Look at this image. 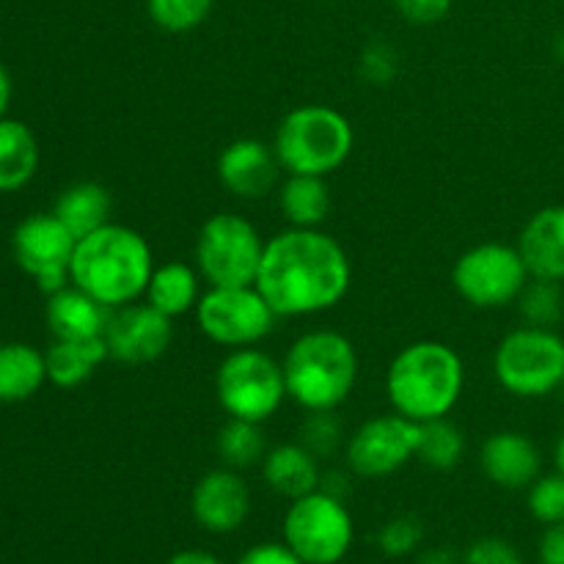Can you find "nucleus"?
<instances>
[{"label": "nucleus", "mask_w": 564, "mask_h": 564, "mask_svg": "<svg viewBox=\"0 0 564 564\" xmlns=\"http://www.w3.org/2000/svg\"><path fill=\"white\" fill-rule=\"evenodd\" d=\"M352 281L345 248L319 229H286L264 242L257 290L279 317H312L347 295Z\"/></svg>", "instance_id": "1"}, {"label": "nucleus", "mask_w": 564, "mask_h": 564, "mask_svg": "<svg viewBox=\"0 0 564 564\" xmlns=\"http://www.w3.org/2000/svg\"><path fill=\"white\" fill-rule=\"evenodd\" d=\"M152 270L154 257L143 235L130 226L108 224L77 240L69 279L102 306L119 308L147 292Z\"/></svg>", "instance_id": "2"}, {"label": "nucleus", "mask_w": 564, "mask_h": 564, "mask_svg": "<svg viewBox=\"0 0 564 564\" xmlns=\"http://www.w3.org/2000/svg\"><path fill=\"white\" fill-rule=\"evenodd\" d=\"M463 383V358L449 345L433 339L402 347L386 372L391 408L416 424L449 416L460 402Z\"/></svg>", "instance_id": "3"}, {"label": "nucleus", "mask_w": 564, "mask_h": 564, "mask_svg": "<svg viewBox=\"0 0 564 564\" xmlns=\"http://www.w3.org/2000/svg\"><path fill=\"white\" fill-rule=\"evenodd\" d=\"M286 397L303 411H336L358 380L356 347L336 330H308L284 356Z\"/></svg>", "instance_id": "4"}, {"label": "nucleus", "mask_w": 564, "mask_h": 564, "mask_svg": "<svg viewBox=\"0 0 564 564\" xmlns=\"http://www.w3.org/2000/svg\"><path fill=\"white\" fill-rule=\"evenodd\" d=\"M352 127L328 105H301L281 119L273 149L286 174L328 176L352 152Z\"/></svg>", "instance_id": "5"}, {"label": "nucleus", "mask_w": 564, "mask_h": 564, "mask_svg": "<svg viewBox=\"0 0 564 564\" xmlns=\"http://www.w3.org/2000/svg\"><path fill=\"white\" fill-rule=\"evenodd\" d=\"M494 375L501 389L521 400H540L560 391L564 380V339L554 328L510 330L494 352Z\"/></svg>", "instance_id": "6"}, {"label": "nucleus", "mask_w": 564, "mask_h": 564, "mask_svg": "<svg viewBox=\"0 0 564 564\" xmlns=\"http://www.w3.org/2000/svg\"><path fill=\"white\" fill-rule=\"evenodd\" d=\"M215 397L229 419L268 422L286 400L284 367L257 347H237L220 361Z\"/></svg>", "instance_id": "7"}, {"label": "nucleus", "mask_w": 564, "mask_h": 564, "mask_svg": "<svg viewBox=\"0 0 564 564\" xmlns=\"http://www.w3.org/2000/svg\"><path fill=\"white\" fill-rule=\"evenodd\" d=\"M264 240L246 218L218 213L204 220L196 237V270L209 286L257 284Z\"/></svg>", "instance_id": "8"}, {"label": "nucleus", "mask_w": 564, "mask_h": 564, "mask_svg": "<svg viewBox=\"0 0 564 564\" xmlns=\"http://www.w3.org/2000/svg\"><path fill=\"white\" fill-rule=\"evenodd\" d=\"M284 543L303 564H339L352 545V518L345 501L323 490L292 501L284 518Z\"/></svg>", "instance_id": "9"}, {"label": "nucleus", "mask_w": 564, "mask_h": 564, "mask_svg": "<svg viewBox=\"0 0 564 564\" xmlns=\"http://www.w3.org/2000/svg\"><path fill=\"white\" fill-rule=\"evenodd\" d=\"M529 268L518 246L482 242L468 248L452 268V284L457 295L474 308H501L518 301L529 284Z\"/></svg>", "instance_id": "10"}, {"label": "nucleus", "mask_w": 564, "mask_h": 564, "mask_svg": "<svg viewBox=\"0 0 564 564\" xmlns=\"http://www.w3.org/2000/svg\"><path fill=\"white\" fill-rule=\"evenodd\" d=\"M196 319L202 334L220 347H253L270 336L279 314L273 312L257 284L209 286L196 303Z\"/></svg>", "instance_id": "11"}, {"label": "nucleus", "mask_w": 564, "mask_h": 564, "mask_svg": "<svg viewBox=\"0 0 564 564\" xmlns=\"http://www.w3.org/2000/svg\"><path fill=\"white\" fill-rule=\"evenodd\" d=\"M77 237L66 229L55 213H36L20 220L11 235L14 262L36 281L44 295H55L72 284L69 264Z\"/></svg>", "instance_id": "12"}, {"label": "nucleus", "mask_w": 564, "mask_h": 564, "mask_svg": "<svg viewBox=\"0 0 564 564\" xmlns=\"http://www.w3.org/2000/svg\"><path fill=\"white\" fill-rule=\"evenodd\" d=\"M419 424L400 413L364 422L347 441V466L356 477L383 479L416 457Z\"/></svg>", "instance_id": "13"}, {"label": "nucleus", "mask_w": 564, "mask_h": 564, "mask_svg": "<svg viewBox=\"0 0 564 564\" xmlns=\"http://www.w3.org/2000/svg\"><path fill=\"white\" fill-rule=\"evenodd\" d=\"M174 339V319L149 303H127L110 308L105 325V345L113 361L127 367H143L163 356Z\"/></svg>", "instance_id": "14"}, {"label": "nucleus", "mask_w": 564, "mask_h": 564, "mask_svg": "<svg viewBox=\"0 0 564 564\" xmlns=\"http://www.w3.org/2000/svg\"><path fill=\"white\" fill-rule=\"evenodd\" d=\"M191 510L198 527L213 534H229L246 523L251 510L248 485L235 468H215L196 482L191 494Z\"/></svg>", "instance_id": "15"}, {"label": "nucleus", "mask_w": 564, "mask_h": 564, "mask_svg": "<svg viewBox=\"0 0 564 564\" xmlns=\"http://www.w3.org/2000/svg\"><path fill=\"white\" fill-rule=\"evenodd\" d=\"M220 185L237 198H262L279 185L281 163L275 158L273 143H262L257 138H237L218 154Z\"/></svg>", "instance_id": "16"}, {"label": "nucleus", "mask_w": 564, "mask_h": 564, "mask_svg": "<svg viewBox=\"0 0 564 564\" xmlns=\"http://www.w3.org/2000/svg\"><path fill=\"white\" fill-rule=\"evenodd\" d=\"M479 466H482L485 477L499 488L523 490L540 477L543 455L529 435L516 433V430H501L482 444Z\"/></svg>", "instance_id": "17"}, {"label": "nucleus", "mask_w": 564, "mask_h": 564, "mask_svg": "<svg viewBox=\"0 0 564 564\" xmlns=\"http://www.w3.org/2000/svg\"><path fill=\"white\" fill-rule=\"evenodd\" d=\"M518 251L532 279L564 281V204H554L529 218L518 237Z\"/></svg>", "instance_id": "18"}, {"label": "nucleus", "mask_w": 564, "mask_h": 564, "mask_svg": "<svg viewBox=\"0 0 564 564\" xmlns=\"http://www.w3.org/2000/svg\"><path fill=\"white\" fill-rule=\"evenodd\" d=\"M44 317L53 330V339H99V336H105L110 308L102 306L88 292H83L80 286L69 284L55 295H47Z\"/></svg>", "instance_id": "19"}, {"label": "nucleus", "mask_w": 564, "mask_h": 564, "mask_svg": "<svg viewBox=\"0 0 564 564\" xmlns=\"http://www.w3.org/2000/svg\"><path fill=\"white\" fill-rule=\"evenodd\" d=\"M317 455L303 444H281L262 460V477L273 494L295 501L319 488Z\"/></svg>", "instance_id": "20"}, {"label": "nucleus", "mask_w": 564, "mask_h": 564, "mask_svg": "<svg viewBox=\"0 0 564 564\" xmlns=\"http://www.w3.org/2000/svg\"><path fill=\"white\" fill-rule=\"evenodd\" d=\"M108 345L105 336L99 339H55L44 350V364H47V383L58 389H77L86 383L102 361H108Z\"/></svg>", "instance_id": "21"}, {"label": "nucleus", "mask_w": 564, "mask_h": 564, "mask_svg": "<svg viewBox=\"0 0 564 564\" xmlns=\"http://www.w3.org/2000/svg\"><path fill=\"white\" fill-rule=\"evenodd\" d=\"M39 141L20 119H0V193H17L36 176Z\"/></svg>", "instance_id": "22"}, {"label": "nucleus", "mask_w": 564, "mask_h": 564, "mask_svg": "<svg viewBox=\"0 0 564 564\" xmlns=\"http://www.w3.org/2000/svg\"><path fill=\"white\" fill-rule=\"evenodd\" d=\"M47 383L44 352L25 341L0 345V402H25Z\"/></svg>", "instance_id": "23"}, {"label": "nucleus", "mask_w": 564, "mask_h": 564, "mask_svg": "<svg viewBox=\"0 0 564 564\" xmlns=\"http://www.w3.org/2000/svg\"><path fill=\"white\" fill-rule=\"evenodd\" d=\"M110 209H113V198H110L108 187H102L99 182H75L61 191L53 213L80 240L110 224Z\"/></svg>", "instance_id": "24"}, {"label": "nucleus", "mask_w": 564, "mask_h": 564, "mask_svg": "<svg viewBox=\"0 0 564 564\" xmlns=\"http://www.w3.org/2000/svg\"><path fill=\"white\" fill-rule=\"evenodd\" d=\"M198 281H202V273L193 264L165 262L152 270V279H149L143 295H147L149 306H154L165 317L174 319L196 308L198 297H202Z\"/></svg>", "instance_id": "25"}, {"label": "nucleus", "mask_w": 564, "mask_h": 564, "mask_svg": "<svg viewBox=\"0 0 564 564\" xmlns=\"http://www.w3.org/2000/svg\"><path fill=\"white\" fill-rule=\"evenodd\" d=\"M279 207L295 229H317L330 213V191L325 176L286 174L279 187Z\"/></svg>", "instance_id": "26"}, {"label": "nucleus", "mask_w": 564, "mask_h": 564, "mask_svg": "<svg viewBox=\"0 0 564 564\" xmlns=\"http://www.w3.org/2000/svg\"><path fill=\"white\" fill-rule=\"evenodd\" d=\"M218 455L226 468H248L253 463L264 460L268 444H264L262 424L242 422V419H229L218 435Z\"/></svg>", "instance_id": "27"}, {"label": "nucleus", "mask_w": 564, "mask_h": 564, "mask_svg": "<svg viewBox=\"0 0 564 564\" xmlns=\"http://www.w3.org/2000/svg\"><path fill=\"white\" fill-rule=\"evenodd\" d=\"M416 457L427 468L449 471L463 457V433L446 416L419 424Z\"/></svg>", "instance_id": "28"}, {"label": "nucleus", "mask_w": 564, "mask_h": 564, "mask_svg": "<svg viewBox=\"0 0 564 564\" xmlns=\"http://www.w3.org/2000/svg\"><path fill=\"white\" fill-rule=\"evenodd\" d=\"M516 303L521 308L527 325H534V328H554L564 314V295L560 281L529 279V284L523 286Z\"/></svg>", "instance_id": "29"}, {"label": "nucleus", "mask_w": 564, "mask_h": 564, "mask_svg": "<svg viewBox=\"0 0 564 564\" xmlns=\"http://www.w3.org/2000/svg\"><path fill=\"white\" fill-rule=\"evenodd\" d=\"M213 6L215 0H147V14L160 31L187 33L207 20Z\"/></svg>", "instance_id": "30"}, {"label": "nucleus", "mask_w": 564, "mask_h": 564, "mask_svg": "<svg viewBox=\"0 0 564 564\" xmlns=\"http://www.w3.org/2000/svg\"><path fill=\"white\" fill-rule=\"evenodd\" d=\"M529 512L545 527L564 523V474H540L529 485Z\"/></svg>", "instance_id": "31"}, {"label": "nucleus", "mask_w": 564, "mask_h": 564, "mask_svg": "<svg viewBox=\"0 0 564 564\" xmlns=\"http://www.w3.org/2000/svg\"><path fill=\"white\" fill-rule=\"evenodd\" d=\"M422 543V523L411 516H400V518H391L378 534V545L386 556H400L413 554Z\"/></svg>", "instance_id": "32"}, {"label": "nucleus", "mask_w": 564, "mask_h": 564, "mask_svg": "<svg viewBox=\"0 0 564 564\" xmlns=\"http://www.w3.org/2000/svg\"><path fill=\"white\" fill-rule=\"evenodd\" d=\"M341 430L339 422H336L334 411H314L308 413L306 424H303V441L308 452L314 455H325V452H334L336 441H339Z\"/></svg>", "instance_id": "33"}, {"label": "nucleus", "mask_w": 564, "mask_h": 564, "mask_svg": "<svg viewBox=\"0 0 564 564\" xmlns=\"http://www.w3.org/2000/svg\"><path fill=\"white\" fill-rule=\"evenodd\" d=\"M463 564H523L521 554L512 543L501 538H482L466 551Z\"/></svg>", "instance_id": "34"}, {"label": "nucleus", "mask_w": 564, "mask_h": 564, "mask_svg": "<svg viewBox=\"0 0 564 564\" xmlns=\"http://www.w3.org/2000/svg\"><path fill=\"white\" fill-rule=\"evenodd\" d=\"M397 11L411 25H435L452 9V0H394Z\"/></svg>", "instance_id": "35"}, {"label": "nucleus", "mask_w": 564, "mask_h": 564, "mask_svg": "<svg viewBox=\"0 0 564 564\" xmlns=\"http://www.w3.org/2000/svg\"><path fill=\"white\" fill-rule=\"evenodd\" d=\"M361 72L369 83L383 86V83H389L391 77H394L397 55L391 53V47H386V44H372V47H367V53H364Z\"/></svg>", "instance_id": "36"}, {"label": "nucleus", "mask_w": 564, "mask_h": 564, "mask_svg": "<svg viewBox=\"0 0 564 564\" xmlns=\"http://www.w3.org/2000/svg\"><path fill=\"white\" fill-rule=\"evenodd\" d=\"M237 564H303L286 543H262L248 549Z\"/></svg>", "instance_id": "37"}, {"label": "nucleus", "mask_w": 564, "mask_h": 564, "mask_svg": "<svg viewBox=\"0 0 564 564\" xmlns=\"http://www.w3.org/2000/svg\"><path fill=\"white\" fill-rule=\"evenodd\" d=\"M540 562L564 564V523L545 529L543 540H540Z\"/></svg>", "instance_id": "38"}, {"label": "nucleus", "mask_w": 564, "mask_h": 564, "mask_svg": "<svg viewBox=\"0 0 564 564\" xmlns=\"http://www.w3.org/2000/svg\"><path fill=\"white\" fill-rule=\"evenodd\" d=\"M323 494L334 496V499L345 501V496L350 494V482H347V477L341 471H328V474H319V488Z\"/></svg>", "instance_id": "39"}, {"label": "nucleus", "mask_w": 564, "mask_h": 564, "mask_svg": "<svg viewBox=\"0 0 564 564\" xmlns=\"http://www.w3.org/2000/svg\"><path fill=\"white\" fill-rule=\"evenodd\" d=\"M165 564H220V560L209 554V551L191 549V551H180V554H174Z\"/></svg>", "instance_id": "40"}, {"label": "nucleus", "mask_w": 564, "mask_h": 564, "mask_svg": "<svg viewBox=\"0 0 564 564\" xmlns=\"http://www.w3.org/2000/svg\"><path fill=\"white\" fill-rule=\"evenodd\" d=\"M11 94H14V86H11V75H9V69L0 64V119H3V116H9Z\"/></svg>", "instance_id": "41"}, {"label": "nucleus", "mask_w": 564, "mask_h": 564, "mask_svg": "<svg viewBox=\"0 0 564 564\" xmlns=\"http://www.w3.org/2000/svg\"><path fill=\"white\" fill-rule=\"evenodd\" d=\"M419 564H457V560L449 549H433L419 560Z\"/></svg>", "instance_id": "42"}, {"label": "nucleus", "mask_w": 564, "mask_h": 564, "mask_svg": "<svg viewBox=\"0 0 564 564\" xmlns=\"http://www.w3.org/2000/svg\"><path fill=\"white\" fill-rule=\"evenodd\" d=\"M554 463H556V471L564 474V433L556 441V449H554Z\"/></svg>", "instance_id": "43"}, {"label": "nucleus", "mask_w": 564, "mask_h": 564, "mask_svg": "<svg viewBox=\"0 0 564 564\" xmlns=\"http://www.w3.org/2000/svg\"><path fill=\"white\" fill-rule=\"evenodd\" d=\"M556 58H560L564 64V31L560 33V36H556Z\"/></svg>", "instance_id": "44"}, {"label": "nucleus", "mask_w": 564, "mask_h": 564, "mask_svg": "<svg viewBox=\"0 0 564 564\" xmlns=\"http://www.w3.org/2000/svg\"><path fill=\"white\" fill-rule=\"evenodd\" d=\"M560 394H562V400H564V380H562V386H560Z\"/></svg>", "instance_id": "45"}]
</instances>
